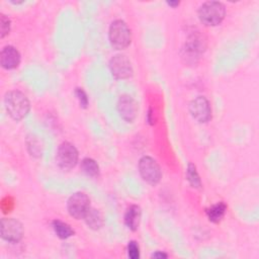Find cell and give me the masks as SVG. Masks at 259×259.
I'll list each match as a JSON object with an SVG mask.
<instances>
[{
	"mask_svg": "<svg viewBox=\"0 0 259 259\" xmlns=\"http://www.w3.org/2000/svg\"><path fill=\"white\" fill-rule=\"evenodd\" d=\"M75 94L77 96V99L79 101V104L81 107L86 108L88 106V97L86 92L82 88H76Z\"/></svg>",
	"mask_w": 259,
	"mask_h": 259,
	"instance_id": "44dd1931",
	"label": "cell"
},
{
	"mask_svg": "<svg viewBox=\"0 0 259 259\" xmlns=\"http://www.w3.org/2000/svg\"><path fill=\"white\" fill-rule=\"evenodd\" d=\"M142 217L141 207L137 204H132L124 213V224L131 231H137Z\"/></svg>",
	"mask_w": 259,
	"mask_h": 259,
	"instance_id": "4fadbf2b",
	"label": "cell"
},
{
	"mask_svg": "<svg viewBox=\"0 0 259 259\" xmlns=\"http://www.w3.org/2000/svg\"><path fill=\"white\" fill-rule=\"evenodd\" d=\"M108 38L111 47L114 50L120 51L130 46L132 41V31L123 20L116 19L110 23Z\"/></svg>",
	"mask_w": 259,
	"mask_h": 259,
	"instance_id": "3957f363",
	"label": "cell"
},
{
	"mask_svg": "<svg viewBox=\"0 0 259 259\" xmlns=\"http://www.w3.org/2000/svg\"><path fill=\"white\" fill-rule=\"evenodd\" d=\"M186 179L193 188H201V180L196 170V166L193 163H188L186 168Z\"/></svg>",
	"mask_w": 259,
	"mask_h": 259,
	"instance_id": "ac0fdd59",
	"label": "cell"
},
{
	"mask_svg": "<svg viewBox=\"0 0 259 259\" xmlns=\"http://www.w3.org/2000/svg\"><path fill=\"white\" fill-rule=\"evenodd\" d=\"M167 4H168L169 6L176 7V6H178L180 3H179V1H167Z\"/></svg>",
	"mask_w": 259,
	"mask_h": 259,
	"instance_id": "603a6c76",
	"label": "cell"
},
{
	"mask_svg": "<svg viewBox=\"0 0 259 259\" xmlns=\"http://www.w3.org/2000/svg\"><path fill=\"white\" fill-rule=\"evenodd\" d=\"M109 69L116 79H127L133 76L132 63L125 55H114L109 61Z\"/></svg>",
	"mask_w": 259,
	"mask_h": 259,
	"instance_id": "9c48e42d",
	"label": "cell"
},
{
	"mask_svg": "<svg viewBox=\"0 0 259 259\" xmlns=\"http://www.w3.org/2000/svg\"><path fill=\"white\" fill-rule=\"evenodd\" d=\"M204 50V44L202 37L197 34L196 32H193L189 35L184 48H183V57H187L188 60L194 61V59L198 58L199 54H201Z\"/></svg>",
	"mask_w": 259,
	"mask_h": 259,
	"instance_id": "8fae6325",
	"label": "cell"
},
{
	"mask_svg": "<svg viewBox=\"0 0 259 259\" xmlns=\"http://www.w3.org/2000/svg\"><path fill=\"white\" fill-rule=\"evenodd\" d=\"M67 209L71 217L76 220L84 219L90 209V199L84 192H75L67 201Z\"/></svg>",
	"mask_w": 259,
	"mask_h": 259,
	"instance_id": "8992f818",
	"label": "cell"
},
{
	"mask_svg": "<svg viewBox=\"0 0 259 259\" xmlns=\"http://www.w3.org/2000/svg\"><path fill=\"white\" fill-rule=\"evenodd\" d=\"M167 257H168V255L161 251H157L151 255V258H155V259H162V258H167Z\"/></svg>",
	"mask_w": 259,
	"mask_h": 259,
	"instance_id": "7402d4cb",
	"label": "cell"
},
{
	"mask_svg": "<svg viewBox=\"0 0 259 259\" xmlns=\"http://www.w3.org/2000/svg\"><path fill=\"white\" fill-rule=\"evenodd\" d=\"M117 111L123 120L132 122L138 115V103L132 96L124 94L117 101Z\"/></svg>",
	"mask_w": 259,
	"mask_h": 259,
	"instance_id": "30bf717a",
	"label": "cell"
},
{
	"mask_svg": "<svg viewBox=\"0 0 259 259\" xmlns=\"http://www.w3.org/2000/svg\"><path fill=\"white\" fill-rule=\"evenodd\" d=\"M197 14L203 25L217 26L226 16V7L220 1H206L199 6Z\"/></svg>",
	"mask_w": 259,
	"mask_h": 259,
	"instance_id": "7a4b0ae2",
	"label": "cell"
},
{
	"mask_svg": "<svg viewBox=\"0 0 259 259\" xmlns=\"http://www.w3.org/2000/svg\"><path fill=\"white\" fill-rule=\"evenodd\" d=\"M127 256L131 259H139L140 258V247L136 241H130L127 244Z\"/></svg>",
	"mask_w": 259,
	"mask_h": 259,
	"instance_id": "ffe728a7",
	"label": "cell"
},
{
	"mask_svg": "<svg viewBox=\"0 0 259 259\" xmlns=\"http://www.w3.org/2000/svg\"><path fill=\"white\" fill-rule=\"evenodd\" d=\"M0 23H1V30H0V36L3 38L5 35H7L10 31V26H11V21L8 16L5 14L1 13L0 14Z\"/></svg>",
	"mask_w": 259,
	"mask_h": 259,
	"instance_id": "d6986e66",
	"label": "cell"
},
{
	"mask_svg": "<svg viewBox=\"0 0 259 259\" xmlns=\"http://www.w3.org/2000/svg\"><path fill=\"white\" fill-rule=\"evenodd\" d=\"M4 105L7 113L14 120H21L24 118L30 109L28 98L18 90H11L5 94Z\"/></svg>",
	"mask_w": 259,
	"mask_h": 259,
	"instance_id": "6da1fadb",
	"label": "cell"
},
{
	"mask_svg": "<svg viewBox=\"0 0 259 259\" xmlns=\"http://www.w3.org/2000/svg\"><path fill=\"white\" fill-rule=\"evenodd\" d=\"M20 53L13 46H5L0 53L1 67L6 70H12L18 67L20 63Z\"/></svg>",
	"mask_w": 259,
	"mask_h": 259,
	"instance_id": "7c38bea8",
	"label": "cell"
},
{
	"mask_svg": "<svg viewBox=\"0 0 259 259\" xmlns=\"http://www.w3.org/2000/svg\"><path fill=\"white\" fill-rule=\"evenodd\" d=\"M226 210H227L226 203L223 201H220V202H217L215 204L205 208V213H206V217L209 222L217 224V223L221 222V220L224 218Z\"/></svg>",
	"mask_w": 259,
	"mask_h": 259,
	"instance_id": "5bb4252c",
	"label": "cell"
},
{
	"mask_svg": "<svg viewBox=\"0 0 259 259\" xmlns=\"http://www.w3.org/2000/svg\"><path fill=\"white\" fill-rule=\"evenodd\" d=\"M78 159V150L72 143L63 142L59 146L56 155V161L60 168L64 170H70L77 165Z\"/></svg>",
	"mask_w": 259,
	"mask_h": 259,
	"instance_id": "5b68a950",
	"label": "cell"
},
{
	"mask_svg": "<svg viewBox=\"0 0 259 259\" xmlns=\"http://www.w3.org/2000/svg\"><path fill=\"white\" fill-rule=\"evenodd\" d=\"M86 223V225L92 229V230H99L102 225H103V220H102V215L100 213V211L96 208H92L90 207V209L88 210V212L86 213V215L83 219Z\"/></svg>",
	"mask_w": 259,
	"mask_h": 259,
	"instance_id": "9a60e30c",
	"label": "cell"
},
{
	"mask_svg": "<svg viewBox=\"0 0 259 259\" xmlns=\"http://www.w3.org/2000/svg\"><path fill=\"white\" fill-rule=\"evenodd\" d=\"M81 170L90 177H98L100 173L99 165L92 158H84L81 161Z\"/></svg>",
	"mask_w": 259,
	"mask_h": 259,
	"instance_id": "e0dca14e",
	"label": "cell"
},
{
	"mask_svg": "<svg viewBox=\"0 0 259 259\" xmlns=\"http://www.w3.org/2000/svg\"><path fill=\"white\" fill-rule=\"evenodd\" d=\"M0 233L3 240L18 243L23 237L22 224L12 218H3L0 223Z\"/></svg>",
	"mask_w": 259,
	"mask_h": 259,
	"instance_id": "52a82bcc",
	"label": "cell"
},
{
	"mask_svg": "<svg viewBox=\"0 0 259 259\" xmlns=\"http://www.w3.org/2000/svg\"><path fill=\"white\" fill-rule=\"evenodd\" d=\"M139 172L143 180L150 185H156L162 178L160 165L150 156H143L139 160Z\"/></svg>",
	"mask_w": 259,
	"mask_h": 259,
	"instance_id": "277c9868",
	"label": "cell"
},
{
	"mask_svg": "<svg viewBox=\"0 0 259 259\" xmlns=\"http://www.w3.org/2000/svg\"><path fill=\"white\" fill-rule=\"evenodd\" d=\"M52 227L55 232V234L60 239H68L74 235V230L65 222H62L60 220H54L52 222Z\"/></svg>",
	"mask_w": 259,
	"mask_h": 259,
	"instance_id": "2e32d148",
	"label": "cell"
},
{
	"mask_svg": "<svg viewBox=\"0 0 259 259\" xmlns=\"http://www.w3.org/2000/svg\"><path fill=\"white\" fill-rule=\"evenodd\" d=\"M191 116L200 123H205L211 118V107L209 101L204 96L193 98L188 106Z\"/></svg>",
	"mask_w": 259,
	"mask_h": 259,
	"instance_id": "ba28073f",
	"label": "cell"
}]
</instances>
